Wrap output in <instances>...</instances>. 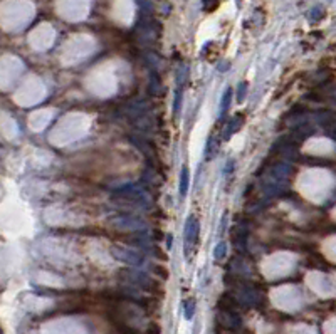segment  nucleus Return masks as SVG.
I'll return each instance as SVG.
<instances>
[{
	"label": "nucleus",
	"mask_w": 336,
	"mask_h": 334,
	"mask_svg": "<svg viewBox=\"0 0 336 334\" xmlns=\"http://www.w3.org/2000/svg\"><path fill=\"white\" fill-rule=\"evenodd\" d=\"M109 252L116 261H120L123 264H130V266H135V267L143 264V255L136 249H130V247H123V245H113Z\"/></svg>",
	"instance_id": "obj_1"
},
{
	"label": "nucleus",
	"mask_w": 336,
	"mask_h": 334,
	"mask_svg": "<svg viewBox=\"0 0 336 334\" xmlns=\"http://www.w3.org/2000/svg\"><path fill=\"white\" fill-rule=\"evenodd\" d=\"M115 197L120 198V200L131 202V203H135V205H141V203L146 202L145 192L140 190V188H136V187H131V185H128L125 188H120V190L115 193Z\"/></svg>",
	"instance_id": "obj_2"
},
{
	"label": "nucleus",
	"mask_w": 336,
	"mask_h": 334,
	"mask_svg": "<svg viewBox=\"0 0 336 334\" xmlns=\"http://www.w3.org/2000/svg\"><path fill=\"white\" fill-rule=\"evenodd\" d=\"M217 322L229 331H236L242 324L241 317H239L237 312H234V311H218Z\"/></svg>",
	"instance_id": "obj_3"
},
{
	"label": "nucleus",
	"mask_w": 336,
	"mask_h": 334,
	"mask_svg": "<svg viewBox=\"0 0 336 334\" xmlns=\"http://www.w3.org/2000/svg\"><path fill=\"white\" fill-rule=\"evenodd\" d=\"M115 225L125 230H140L145 227V224L140 218L133 217V215H123V217L115 218Z\"/></svg>",
	"instance_id": "obj_4"
},
{
	"label": "nucleus",
	"mask_w": 336,
	"mask_h": 334,
	"mask_svg": "<svg viewBox=\"0 0 336 334\" xmlns=\"http://www.w3.org/2000/svg\"><path fill=\"white\" fill-rule=\"evenodd\" d=\"M197 237H199V222L194 217H190L186 220V227H185V249L189 245L195 244Z\"/></svg>",
	"instance_id": "obj_5"
},
{
	"label": "nucleus",
	"mask_w": 336,
	"mask_h": 334,
	"mask_svg": "<svg viewBox=\"0 0 336 334\" xmlns=\"http://www.w3.org/2000/svg\"><path fill=\"white\" fill-rule=\"evenodd\" d=\"M242 123H244V116H242V115H236V116H234L232 120L229 121V125H227V128H226V133H223V139L231 138L232 134L242 126Z\"/></svg>",
	"instance_id": "obj_6"
},
{
	"label": "nucleus",
	"mask_w": 336,
	"mask_h": 334,
	"mask_svg": "<svg viewBox=\"0 0 336 334\" xmlns=\"http://www.w3.org/2000/svg\"><path fill=\"white\" fill-rule=\"evenodd\" d=\"M189 185H190V176H189V168L183 166L182 173H180V197H185L186 192H189Z\"/></svg>",
	"instance_id": "obj_7"
},
{
	"label": "nucleus",
	"mask_w": 336,
	"mask_h": 334,
	"mask_svg": "<svg viewBox=\"0 0 336 334\" xmlns=\"http://www.w3.org/2000/svg\"><path fill=\"white\" fill-rule=\"evenodd\" d=\"M231 101H232V89L229 88L226 93H223L222 101H220V116H223L229 111V107H231Z\"/></svg>",
	"instance_id": "obj_8"
},
{
	"label": "nucleus",
	"mask_w": 336,
	"mask_h": 334,
	"mask_svg": "<svg viewBox=\"0 0 336 334\" xmlns=\"http://www.w3.org/2000/svg\"><path fill=\"white\" fill-rule=\"evenodd\" d=\"M217 152H218V143H215L214 136H210L209 141H207V144H205V156H207V160L214 158V155H217Z\"/></svg>",
	"instance_id": "obj_9"
},
{
	"label": "nucleus",
	"mask_w": 336,
	"mask_h": 334,
	"mask_svg": "<svg viewBox=\"0 0 336 334\" xmlns=\"http://www.w3.org/2000/svg\"><path fill=\"white\" fill-rule=\"evenodd\" d=\"M182 94H183L182 88H178L177 93H175V104H173L175 115H180V109H182Z\"/></svg>",
	"instance_id": "obj_10"
},
{
	"label": "nucleus",
	"mask_w": 336,
	"mask_h": 334,
	"mask_svg": "<svg viewBox=\"0 0 336 334\" xmlns=\"http://www.w3.org/2000/svg\"><path fill=\"white\" fill-rule=\"evenodd\" d=\"M194 312H195V301L190 299L185 303V317L186 319H192V317H194Z\"/></svg>",
	"instance_id": "obj_11"
},
{
	"label": "nucleus",
	"mask_w": 336,
	"mask_h": 334,
	"mask_svg": "<svg viewBox=\"0 0 336 334\" xmlns=\"http://www.w3.org/2000/svg\"><path fill=\"white\" fill-rule=\"evenodd\" d=\"M324 17V10L321 7H314L311 9V12H309V19L311 20H319Z\"/></svg>",
	"instance_id": "obj_12"
},
{
	"label": "nucleus",
	"mask_w": 336,
	"mask_h": 334,
	"mask_svg": "<svg viewBox=\"0 0 336 334\" xmlns=\"http://www.w3.org/2000/svg\"><path fill=\"white\" fill-rule=\"evenodd\" d=\"M202 4H204V9L207 12H212L218 7V0H202Z\"/></svg>",
	"instance_id": "obj_13"
},
{
	"label": "nucleus",
	"mask_w": 336,
	"mask_h": 334,
	"mask_svg": "<svg viewBox=\"0 0 336 334\" xmlns=\"http://www.w3.org/2000/svg\"><path fill=\"white\" fill-rule=\"evenodd\" d=\"M226 244H223V242H220V244H218L217 247H215V258H222L223 255H226Z\"/></svg>",
	"instance_id": "obj_14"
},
{
	"label": "nucleus",
	"mask_w": 336,
	"mask_h": 334,
	"mask_svg": "<svg viewBox=\"0 0 336 334\" xmlns=\"http://www.w3.org/2000/svg\"><path fill=\"white\" fill-rule=\"evenodd\" d=\"M245 93H247V83H241L239 84V94H237V101H242Z\"/></svg>",
	"instance_id": "obj_15"
},
{
	"label": "nucleus",
	"mask_w": 336,
	"mask_h": 334,
	"mask_svg": "<svg viewBox=\"0 0 336 334\" xmlns=\"http://www.w3.org/2000/svg\"><path fill=\"white\" fill-rule=\"evenodd\" d=\"M234 168V160H231V161H227V170H226V173H232V170Z\"/></svg>",
	"instance_id": "obj_16"
}]
</instances>
